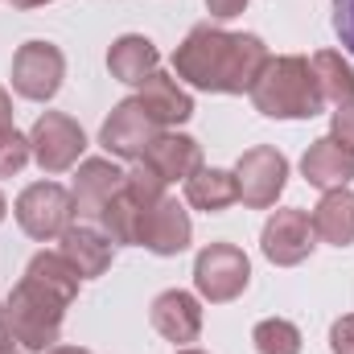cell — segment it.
Masks as SVG:
<instances>
[{
	"label": "cell",
	"instance_id": "cell-2",
	"mask_svg": "<svg viewBox=\"0 0 354 354\" xmlns=\"http://www.w3.org/2000/svg\"><path fill=\"white\" fill-rule=\"evenodd\" d=\"M256 111H264L272 120H313L326 107V95L317 87L313 62L301 54H284V58H268L264 75L256 79V87L248 91Z\"/></svg>",
	"mask_w": 354,
	"mask_h": 354
},
{
	"label": "cell",
	"instance_id": "cell-17",
	"mask_svg": "<svg viewBox=\"0 0 354 354\" xmlns=\"http://www.w3.org/2000/svg\"><path fill=\"white\" fill-rule=\"evenodd\" d=\"M301 169H305V181H309V185H317V189H338V185H346L354 177V153H346L334 136H322V140L309 145Z\"/></svg>",
	"mask_w": 354,
	"mask_h": 354
},
{
	"label": "cell",
	"instance_id": "cell-36",
	"mask_svg": "<svg viewBox=\"0 0 354 354\" xmlns=\"http://www.w3.org/2000/svg\"><path fill=\"white\" fill-rule=\"evenodd\" d=\"M0 354H17V351H0Z\"/></svg>",
	"mask_w": 354,
	"mask_h": 354
},
{
	"label": "cell",
	"instance_id": "cell-33",
	"mask_svg": "<svg viewBox=\"0 0 354 354\" xmlns=\"http://www.w3.org/2000/svg\"><path fill=\"white\" fill-rule=\"evenodd\" d=\"M17 8H37V4H50V0H12Z\"/></svg>",
	"mask_w": 354,
	"mask_h": 354
},
{
	"label": "cell",
	"instance_id": "cell-22",
	"mask_svg": "<svg viewBox=\"0 0 354 354\" xmlns=\"http://www.w3.org/2000/svg\"><path fill=\"white\" fill-rule=\"evenodd\" d=\"M313 75H317V87L326 95V103H351L354 99V66L338 54V50H322L313 54Z\"/></svg>",
	"mask_w": 354,
	"mask_h": 354
},
{
	"label": "cell",
	"instance_id": "cell-32",
	"mask_svg": "<svg viewBox=\"0 0 354 354\" xmlns=\"http://www.w3.org/2000/svg\"><path fill=\"white\" fill-rule=\"evenodd\" d=\"M50 354H91V351H83V346H54Z\"/></svg>",
	"mask_w": 354,
	"mask_h": 354
},
{
	"label": "cell",
	"instance_id": "cell-16",
	"mask_svg": "<svg viewBox=\"0 0 354 354\" xmlns=\"http://www.w3.org/2000/svg\"><path fill=\"white\" fill-rule=\"evenodd\" d=\"M124 177L111 161H83L79 174H75V185H71V198H75V214H87V218H99V210L111 202V194L124 185Z\"/></svg>",
	"mask_w": 354,
	"mask_h": 354
},
{
	"label": "cell",
	"instance_id": "cell-7",
	"mask_svg": "<svg viewBox=\"0 0 354 354\" xmlns=\"http://www.w3.org/2000/svg\"><path fill=\"white\" fill-rule=\"evenodd\" d=\"M29 145H33V161H37L46 174H66V169L83 157L87 136H83V128H79L71 115L46 111V115H37V124H33V132H29Z\"/></svg>",
	"mask_w": 354,
	"mask_h": 354
},
{
	"label": "cell",
	"instance_id": "cell-34",
	"mask_svg": "<svg viewBox=\"0 0 354 354\" xmlns=\"http://www.w3.org/2000/svg\"><path fill=\"white\" fill-rule=\"evenodd\" d=\"M0 218H4V194H0Z\"/></svg>",
	"mask_w": 354,
	"mask_h": 354
},
{
	"label": "cell",
	"instance_id": "cell-35",
	"mask_svg": "<svg viewBox=\"0 0 354 354\" xmlns=\"http://www.w3.org/2000/svg\"><path fill=\"white\" fill-rule=\"evenodd\" d=\"M177 354H202V351H177Z\"/></svg>",
	"mask_w": 354,
	"mask_h": 354
},
{
	"label": "cell",
	"instance_id": "cell-23",
	"mask_svg": "<svg viewBox=\"0 0 354 354\" xmlns=\"http://www.w3.org/2000/svg\"><path fill=\"white\" fill-rule=\"evenodd\" d=\"M25 276H33V280H41L46 288H54V292H62L66 301H75L79 297V272L75 264L62 256V252H41V256H33L29 268H25Z\"/></svg>",
	"mask_w": 354,
	"mask_h": 354
},
{
	"label": "cell",
	"instance_id": "cell-5",
	"mask_svg": "<svg viewBox=\"0 0 354 354\" xmlns=\"http://www.w3.org/2000/svg\"><path fill=\"white\" fill-rule=\"evenodd\" d=\"M75 218V198L71 189H62L58 181H37L29 185L21 198H17V223L25 235L50 243V239H62L66 227Z\"/></svg>",
	"mask_w": 354,
	"mask_h": 354
},
{
	"label": "cell",
	"instance_id": "cell-8",
	"mask_svg": "<svg viewBox=\"0 0 354 354\" xmlns=\"http://www.w3.org/2000/svg\"><path fill=\"white\" fill-rule=\"evenodd\" d=\"M66 75V58L58 46L50 41H25L12 58V87L25 99H54V91L62 87Z\"/></svg>",
	"mask_w": 354,
	"mask_h": 354
},
{
	"label": "cell",
	"instance_id": "cell-4",
	"mask_svg": "<svg viewBox=\"0 0 354 354\" xmlns=\"http://www.w3.org/2000/svg\"><path fill=\"white\" fill-rule=\"evenodd\" d=\"M165 198V181L157 169H149L145 161L124 177V185L111 194V202L99 210V223H103V235L111 243H136L140 235V223L145 214Z\"/></svg>",
	"mask_w": 354,
	"mask_h": 354
},
{
	"label": "cell",
	"instance_id": "cell-6",
	"mask_svg": "<svg viewBox=\"0 0 354 354\" xmlns=\"http://www.w3.org/2000/svg\"><path fill=\"white\" fill-rule=\"evenodd\" d=\"M248 280H252V264H248V256L235 243H210L194 260V284L214 305L235 301L248 288Z\"/></svg>",
	"mask_w": 354,
	"mask_h": 354
},
{
	"label": "cell",
	"instance_id": "cell-9",
	"mask_svg": "<svg viewBox=\"0 0 354 354\" xmlns=\"http://www.w3.org/2000/svg\"><path fill=\"white\" fill-rule=\"evenodd\" d=\"M284 177H288L284 153H276V149H268V145L248 149V153L239 157V165H235L239 202H243V206H256V210L272 206V202L280 198V189H284Z\"/></svg>",
	"mask_w": 354,
	"mask_h": 354
},
{
	"label": "cell",
	"instance_id": "cell-27",
	"mask_svg": "<svg viewBox=\"0 0 354 354\" xmlns=\"http://www.w3.org/2000/svg\"><path fill=\"white\" fill-rule=\"evenodd\" d=\"M330 136H334L346 153H354V99L334 111V132H330Z\"/></svg>",
	"mask_w": 354,
	"mask_h": 354
},
{
	"label": "cell",
	"instance_id": "cell-19",
	"mask_svg": "<svg viewBox=\"0 0 354 354\" xmlns=\"http://www.w3.org/2000/svg\"><path fill=\"white\" fill-rule=\"evenodd\" d=\"M157 62H161L157 46H153L149 37H140V33H124V37L111 46V54H107L111 79L132 83V87H140L149 75H157Z\"/></svg>",
	"mask_w": 354,
	"mask_h": 354
},
{
	"label": "cell",
	"instance_id": "cell-13",
	"mask_svg": "<svg viewBox=\"0 0 354 354\" xmlns=\"http://www.w3.org/2000/svg\"><path fill=\"white\" fill-rule=\"evenodd\" d=\"M140 161H145L149 169H157L161 181L169 185L177 177H194L202 169V149H198V140H189V136H181V132H157Z\"/></svg>",
	"mask_w": 354,
	"mask_h": 354
},
{
	"label": "cell",
	"instance_id": "cell-25",
	"mask_svg": "<svg viewBox=\"0 0 354 354\" xmlns=\"http://www.w3.org/2000/svg\"><path fill=\"white\" fill-rule=\"evenodd\" d=\"M33 157V145L29 136H21L17 128H0V177H12L21 174Z\"/></svg>",
	"mask_w": 354,
	"mask_h": 354
},
{
	"label": "cell",
	"instance_id": "cell-24",
	"mask_svg": "<svg viewBox=\"0 0 354 354\" xmlns=\"http://www.w3.org/2000/svg\"><path fill=\"white\" fill-rule=\"evenodd\" d=\"M252 342L260 354H301V330L284 317H268L252 330Z\"/></svg>",
	"mask_w": 354,
	"mask_h": 354
},
{
	"label": "cell",
	"instance_id": "cell-1",
	"mask_svg": "<svg viewBox=\"0 0 354 354\" xmlns=\"http://www.w3.org/2000/svg\"><path fill=\"white\" fill-rule=\"evenodd\" d=\"M268 46L256 33H227L214 25H194L174 54L177 79H185L198 91L218 95H243L256 87V79L268 66Z\"/></svg>",
	"mask_w": 354,
	"mask_h": 354
},
{
	"label": "cell",
	"instance_id": "cell-10",
	"mask_svg": "<svg viewBox=\"0 0 354 354\" xmlns=\"http://www.w3.org/2000/svg\"><path fill=\"white\" fill-rule=\"evenodd\" d=\"M157 132H161V128L149 120V111L140 107V99H124V103L107 115V124H103L99 140H103V149H107V153L128 157V161H140Z\"/></svg>",
	"mask_w": 354,
	"mask_h": 354
},
{
	"label": "cell",
	"instance_id": "cell-12",
	"mask_svg": "<svg viewBox=\"0 0 354 354\" xmlns=\"http://www.w3.org/2000/svg\"><path fill=\"white\" fill-rule=\"evenodd\" d=\"M136 243L149 248V252H157V256H177V252L189 248V214L181 210L177 198H161V202L145 214Z\"/></svg>",
	"mask_w": 354,
	"mask_h": 354
},
{
	"label": "cell",
	"instance_id": "cell-18",
	"mask_svg": "<svg viewBox=\"0 0 354 354\" xmlns=\"http://www.w3.org/2000/svg\"><path fill=\"white\" fill-rule=\"evenodd\" d=\"M62 256L75 264V272L91 280V276H103L107 268H111V256H115V243L103 235V231H95V227H66V235H62Z\"/></svg>",
	"mask_w": 354,
	"mask_h": 354
},
{
	"label": "cell",
	"instance_id": "cell-15",
	"mask_svg": "<svg viewBox=\"0 0 354 354\" xmlns=\"http://www.w3.org/2000/svg\"><path fill=\"white\" fill-rule=\"evenodd\" d=\"M140 107L149 111V120L165 132V128H174V124H185L189 115H194V99L185 95V91L177 87L174 75H149L145 83H140Z\"/></svg>",
	"mask_w": 354,
	"mask_h": 354
},
{
	"label": "cell",
	"instance_id": "cell-29",
	"mask_svg": "<svg viewBox=\"0 0 354 354\" xmlns=\"http://www.w3.org/2000/svg\"><path fill=\"white\" fill-rule=\"evenodd\" d=\"M206 8H210L214 17H223V21H227V17H239V12L248 8V0H206Z\"/></svg>",
	"mask_w": 354,
	"mask_h": 354
},
{
	"label": "cell",
	"instance_id": "cell-14",
	"mask_svg": "<svg viewBox=\"0 0 354 354\" xmlns=\"http://www.w3.org/2000/svg\"><path fill=\"white\" fill-rule=\"evenodd\" d=\"M153 326H157L161 338L185 346V342H194V338L202 334V305H198L189 292L169 288V292H161V297L153 301Z\"/></svg>",
	"mask_w": 354,
	"mask_h": 354
},
{
	"label": "cell",
	"instance_id": "cell-20",
	"mask_svg": "<svg viewBox=\"0 0 354 354\" xmlns=\"http://www.w3.org/2000/svg\"><path fill=\"white\" fill-rule=\"evenodd\" d=\"M309 218H313L317 239H326V243H334V248H351L354 243V194L346 185L326 189V198L317 202V210H313Z\"/></svg>",
	"mask_w": 354,
	"mask_h": 354
},
{
	"label": "cell",
	"instance_id": "cell-26",
	"mask_svg": "<svg viewBox=\"0 0 354 354\" xmlns=\"http://www.w3.org/2000/svg\"><path fill=\"white\" fill-rule=\"evenodd\" d=\"M334 33L354 54V0H334Z\"/></svg>",
	"mask_w": 354,
	"mask_h": 354
},
{
	"label": "cell",
	"instance_id": "cell-11",
	"mask_svg": "<svg viewBox=\"0 0 354 354\" xmlns=\"http://www.w3.org/2000/svg\"><path fill=\"white\" fill-rule=\"evenodd\" d=\"M313 218L305 210H276L264 223V256L280 268L301 264L309 252H313Z\"/></svg>",
	"mask_w": 354,
	"mask_h": 354
},
{
	"label": "cell",
	"instance_id": "cell-30",
	"mask_svg": "<svg viewBox=\"0 0 354 354\" xmlns=\"http://www.w3.org/2000/svg\"><path fill=\"white\" fill-rule=\"evenodd\" d=\"M12 342L17 338H12V326H8V309L0 305V351H12Z\"/></svg>",
	"mask_w": 354,
	"mask_h": 354
},
{
	"label": "cell",
	"instance_id": "cell-3",
	"mask_svg": "<svg viewBox=\"0 0 354 354\" xmlns=\"http://www.w3.org/2000/svg\"><path fill=\"white\" fill-rule=\"evenodd\" d=\"M66 297L46 288L41 280L33 276H21V284L12 288L8 297V326H12V338L25 346V351H54L58 334H62V317H66Z\"/></svg>",
	"mask_w": 354,
	"mask_h": 354
},
{
	"label": "cell",
	"instance_id": "cell-21",
	"mask_svg": "<svg viewBox=\"0 0 354 354\" xmlns=\"http://www.w3.org/2000/svg\"><path fill=\"white\" fill-rule=\"evenodd\" d=\"M185 198L198 210H227L231 202H239V181L227 169H206L202 165L194 177H185Z\"/></svg>",
	"mask_w": 354,
	"mask_h": 354
},
{
	"label": "cell",
	"instance_id": "cell-28",
	"mask_svg": "<svg viewBox=\"0 0 354 354\" xmlns=\"http://www.w3.org/2000/svg\"><path fill=\"white\" fill-rule=\"evenodd\" d=\"M330 346H334V354H354V317L334 322V330H330Z\"/></svg>",
	"mask_w": 354,
	"mask_h": 354
},
{
	"label": "cell",
	"instance_id": "cell-31",
	"mask_svg": "<svg viewBox=\"0 0 354 354\" xmlns=\"http://www.w3.org/2000/svg\"><path fill=\"white\" fill-rule=\"evenodd\" d=\"M0 128H12V103L4 91H0Z\"/></svg>",
	"mask_w": 354,
	"mask_h": 354
}]
</instances>
